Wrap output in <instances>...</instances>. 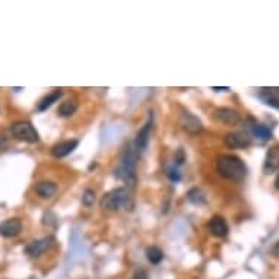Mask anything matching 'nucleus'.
<instances>
[{"mask_svg": "<svg viewBox=\"0 0 279 279\" xmlns=\"http://www.w3.org/2000/svg\"><path fill=\"white\" fill-rule=\"evenodd\" d=\"M133 279H149V276H148V272L145 269H137L133 273Z\"/></svg>", "mask_w": 279, "mask_h": 279, "instance_id": "23", "label": "nucleus"}, {"mask_svg": "<svg viewBox=\"0 0 279 279\" xmlns=\"http://www.w3.org/2000/svg\"><path fill=\"white\" fill-rule=\"evenodd\" d=\"M184 161H186V154H184V151L180 148V149H177L175 151V154H174V162L177 167H180L181 164H184Z\"/></svg>", "mask_w": 279, "mask_h": 279, "instance_id": "22", "label": "nucleus"}, {"mask_svg": "<svg viewBox=\"0 0 279 279\" xmlns=\"http://www.w3.org/2000/svg\"><path fill=\"white\" fill-rule=\"evenodd\" d=\"M147 259L151 265H160L164 260V252L158 246H151L147 249Z\"/></svg>", "mask_w": 279, "mask_h": 279, "instance_id": "18", "label": "nucleus"}, {"mask_svg": "<svg viewBox=\"0 0 279 279\" xmlns=\"http://www.w3.org/2000/svg\"><path fill=\"white\" fill-rule=\"evenodd\" d=\"M213 117H215V120H218L219 123L229 124V126L237 124L240 120H241V116H240L239 111L234 110V108H228V107L216 108V110L213 111Z\"/></svg>", "mask_w": 279, "mask_h": 279, "instance_id": "8", "label": "nucleus"}, {"mask_svg": "<svg viewBox=\"0 0 279 279\" xmlns=\"http://www.w3.org/2000/svg\"><path fill=\"white\" fill-rule=\"evenodd\" d=\"M275 187L279 190V173L278 175H276V178H275Z\"/></svg>", "mask_w": 279, "mask_h": 279, "instance_id": "26", "label": "nucleus"}, {"mask_svg": "<svg viewBox=\"0 0 279 279\" xmlns=\"http://www.w3.org/2000/svg\"><path fill=\"white\" fill-rule=\"evenodd\" d=\"M78 107H79V104L76 100H66L59 107V116L60 117H70L76 113Z\"/></svg>", "mask_w": 279, "mask_h": 279, "instance_id": "17", "label": "nucleus"}, {"mask_svg": "<svg viewBox=\"0 0 279 279\" xmlns=\"http://www.w3.org/2000/svg\"><path fill=\"white\" fill-rule=\"evenodd\" d=\"M224 142L231 149H239V148L249 147L252 144V137L249 132H229L225 134Z\"/></svg>", "mask_w": 279, "mask_h": 279, "instance_id": "7", "label": "nucleus"}, {"mask_svg": "<svg viewBox=\"0 0 279 279\" xmlns=\"http://www.w3.org/2000/svg\"><path fill=\"white\" fill-rule=\"evenodd\" d=\"M165 175L168 177L170 181L173 183H178L181 180V173H180V168L175 165V164H170L165 167Z\"/></svg>", "mask_w": 279, "mask_h": 279, "instance_id": "20", "label": "nucleus"}, {"mask_svg": "<svg viewBox=\"0 0 279 279\" xmlns=\"http://www.w3.org/2000/svg\"><path fill=\"white\" fill-rule=\"evenodd\" d=\"M78 145H79L78 139H69V141L59 142L52 148V155L54 158H65L67 155H70L78 148Z\"/></svg>", "mask_w": 279, "mask_h": 279, "instance_id": "12", "label": "nucleus"}, {"mask_svg": "<svg viewBox=\"0 0 279 279\" xmlns=\"http://www.w3.org/2000/svg\"><path fill=\"white\" fill-rule=\"evenodd\" d=\"M187 200L193 205H205L206 203V198L199 187H193L187 192Z\"/></svg>", "mask_w": 279, "mask_h": 279, "instance_id": "19", "label": "nucleus"}, {"mask_svg": "<svg viewBox=\"0 0 279 279\" xmlns=\"http://www.w3.org/2000/svg\"><path fill=\"white\" fill-rule=\"evenodd\" d=\"M249 134L253 137H257L260 141H269L272 139V130L265 126V124H259V123H253L249 127Z\"/></svg>", "mask_w": 279, "mask_h": 279, "instance_id": "15", "label": "nucleus"}, {"mask_svg": "<svg viewBox=\"0 0 279 279\" xmlns=\"http://www.w3.org/2000/svg\"><path fill=\"white\" fill-rule=\"evenodd\" d=\"M97 199V195H95V190L94 189H85V192L82 193V205L85 208H91Z\"/></svg>", "mask_w": 279, "mask_h": 279, "instance_id": "21", "label": "nucleus"}, {"mask_svg": "<svg viewBox=\"0 0 279 279\" xmlns=\"http://www.w3.org/2000/svg\"><path fill=\"white\" fill-rule=\"evenodd\" d=\"M272 253H273V254H275L276 257H279V241L276 243V244H275V246H273V249H272Z\"/></svg>", "mask_w": 279, "mask_h": 279, "instance_id": "24", "label": "nucleus"}, {"mask_svg": "<svg viewBox=\"0 0 279 279\" xmlns=\"http://www.w3.org/2000/svg\"><path fill=\"white\" fill-rule=\"evenodd\" d=\"M15 139L27 144H37L40 141V134L29 121H16L11 127Z\"/></svg>", "mask_w": 279, "mask_h": 279, "instance_id": "4", "label": "nucleus"}, {"mask_svg": "<svg viewBox=\"0 0 279 279\" xmlns=\"http://www.w3.org/2000/svg\"><path fill=\"white\" fill-rule=\"evenodd\" d=\"M208 228H209V231H211L212 236L219 237V239L225 237L226 234H228V231H229L225 218H222V216H219V215H215L212 219L209 221Z\"/></svg>", "mask_w": 279, "mask_h": 279, "instance_id": "13", "label": "nucleus"}, {"mask_svg": "<svg viewBox=\"0 0 279 279\" xmlns=\"http://www.w3.org/2000/svg\"><path fill=\"white\" fill-rule=\"evenodd\" d=\"M57 190H59L57 184L50 180H42L40 183H37V186H35V192L41 199H52L53 196H56Z\"/></svg>", "mask_w": 279, "mask_h": 279, "instance_id": "14", "label": "nucleus"}, {"mask_svg": "<svg viewBox=\"0 0 279 279\" xmlns=\"http://www.w3.org/2000/svg\"><path fill=\"white\" fill-rule=\"evenodd\" d=\"M62 97H63V91H62V89H54V91H52L49 95H45V97L41 100L40 103H38V106H37V110H38V111H45V110H49V108L53 106L54 103H57Z\"/></svg>", "mask_w": 279, "mask_h": 279, "instance_id": "16", "label": "nucleus"}, {"mask_svg": "<svg viewBox=\"0 0 279 279\" xmlns=\"http://www.w3.org/2000/svg\"><path fill=\"white\" fill-rule=\"evenodd\" d=\"M216 171L226 180L241 181L247 175V167L236 155H221L216 160Z\"/></svg>", "mask_w": 279, "mask_h": 279, "instance_id": "2", "label": "nucleus"}, {"mask_svg": "<svg viewBox=\"0 0 279 279\" xmlns=\"http://www.w3.org/2000/svg\"><path fill=\"white\" fill-rule=\"evenodd\" d=\"M136 164H137V151L134 145L129 144L121 152L119 165L114 170V177L133 187L136 184Z\"/></svg>", "mask_w": 279, "mask_h": 279, "instance_id": "1", "label": "nucleus"}, {"mask_svg": "<svg viewBox=\"0 0 279 279\" xmlns=\"http://www.w3.org/2000/svg\"><path fill=\"white\" fill-rule=\"evenodd\" d=\"M22 231V221L19 218H9L0 222V236L5 239H12L19 236Z\"/></svg>", "mask_w": 279, "mask_h": 279, "instance_id": "9", "label": "nucleus"}, {"mask_svg": "<svg viewBox=\"0 0 279 279\" xmlns=\"http://www.w3.org/2000/svg\"><path fill=\"white\" fill-rule=\"evenodd\" d=\"M54 239L53 237H44L40 240H34L25 247V253L29 257H40L44 253L47 252L52 246H53Z\"/></svg>", "mask_w": 279, "mask_h": 279, "instance_id": "6", "label": "nucleus"}, {"mask_svg": "<svg viewBox=\"0 0 279 279\" xmlns=\"http://www.w3.org/2000/svg\"><path fill=\"white\" fill-rule=\"evenodd\" d=\"M180 123H181V127L190 134H198V133L203 132V123L200 121L199 117H196L192 113H187V111L181 113Z\"/></svg>", "mask_w": 279, "mask_h": 279, "instance_id": "10", "label": "nucleus"}, {"mask_svg": "<svg viewBox=\"0 0 279 279\" xmlns=\"http://www.w3.org/2000/svg\"><path fill=\"white\" fill-rule=\"evenodd\" d=\"M100 205L106 211H120V209L129 211L133 208V198L127 187H119L106 193Z\"/></svg>", "mask_w": 279, "mask_h": 279, "instance_id": "3", "label": "nucleus"}, {"mask_svg": "<svg viewBox=\"0 0 279 279\" xmlns=\"http://www.w3.org/2000/svg\"><path fill=\"white\" fill-rule=\"evenodd\" d=\"M213 91H216V92H221V91H229V88L225 86V88H218V86H213L212 88Z\"/></svg>", "mask_w": 279, "mask_h": 279, "instance_id": "25", "label": "nucleus"}, {"mask_svg": "<svg viewBox=\"0 0 279 279\" xmlns=\"http://www.w3.org/2000/svg\"><path fill=\"white\" fill-rule=\"evenodd\" d=\"M152 126H154V114L151 113L148 121L144 124V127H141V130L137 132L136 139H134V149L137 151V154L147 149L149 139H151V133H152Z\"/></svg>", "mask_w": 279, "mask_h": 279, "instance_id": "5", "label": "nucleus"}, {"mask_svg": "<svg viewBox=\"0 0 279 279\" xmlns=\"http://www.w3.org/2000/svg\"><path fill=\"white\" fill-rule=\"evenodd\" d=\"M279 170V147L273 145L266 152L265 162H263V171L265 174H273Z\"/></svg>", "mask_w": 279, "mask_h": 279, "instance_id": "11", "label": "nucleus"}]
</instances>
